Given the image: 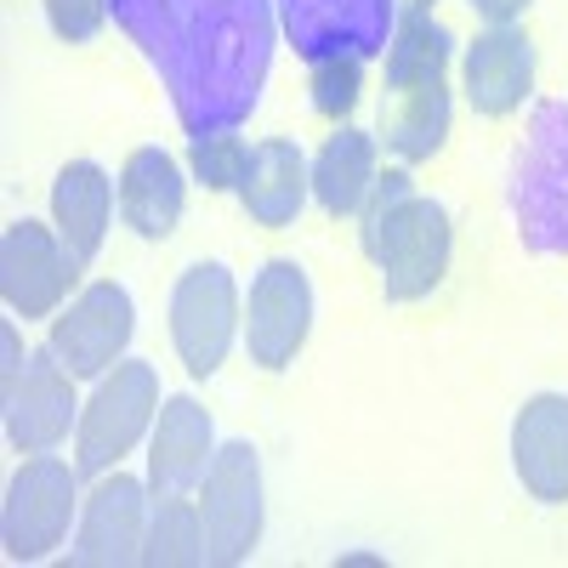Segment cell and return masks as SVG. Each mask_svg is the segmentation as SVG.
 Returning <instances> with one entry per match:
<instances>
[{
	"mask_svg": "<svg viewBox=\"0 0 568 568\" xmlns=\"http://www.w3.org/2000/svg\"><path fill=\"white\" fill-rule=\"evenodd\" d=\"M187 136L245 125L273 69V0H109Z\"/></svg>",
	"mask_w": 568,
	"mask_h": 568,
	"instance_id": "6da1fadb",
	"label": "cell"
},
{
	"mask_svg": "<svg viewBox=\"0 0 568 568\" xmlns=\"http://www.w3.org/2000/svg\"><path fill=\"white\" fill-rule=\"evenodd\" d=\"M364 256L382 267L387 302H420L449 273V211L438 200H420L409 171L375 176L369 200L358 205Z\"/></svg>",
	"mask_w": 568,
	"mask_h": 568,
	"instance_id": "7a4b0ae2",
	"label": "cell"
},
{
	"mask_svg": "<svg viewBox=\"0 0 568 568\" xmlns=\"http://www.w3.org/2000/svg\"><path fill=\"white\" fill-rule=\"evenodd\" d=\"M511 222L535 256H568V103H540L511 160Z\"/></svg>",
	"mask_w": 568,
	"mask_h": 568,
	"instance_id": "3957f363",
	"label": "cell"
},
{
	"mask_svg": "<svg viewBox=\"0 0 568 568\" xmlns=\"http://www.w3.org/2000/svg\"><path fill=\"white\" fill-rule=\"evenodd\" d=\"M160 420V375L154 364H114L98 393H91V404L80 409V426H74V471H85V478H103V471L131 455V444L149 433V426Z\"/></svg>",
	"mask_w": 568,
	"mask_h": 568,
	"instance_id": "277c9868",
	"label": "cell"
},
{
	"mask_svg": "<svg viewBox=\"0 0 568 568\" xmlns=\"http://www.w3.org/2000/svg\"><path fill=\"white\" fill-rule=\"evenodd\" d=\"M200 517H205V562L216 568H233L245 562L262 540V460L256 449L240 438V444H222L205 484H200Z\"/></svg>",
	"mask_w": 568,
	"mask_h": 568,
	"instance_id": "5b68a950",
	"label": "cell"
},
{
	"mask_svg": "<svg viewBox=\"0 0 568 568\" xmlns=\"http://www.w3.org/2000/svg\"><path fill=\"white\" fill-rule=\"evenodd\" d=\"M233 336H240V284L222 262H194L176 278L171 296V342L187 364V375H216Z\"/></svg>",
	"mask_w": 568,
	"mask_h": 568,
	"instance_id": "8992f818",
	"label": "cell"
},
{
	"mask_svg": "<svg viewBox=\"0 0 568 568\" xmlns=\"http://www.w3.org/2000/svg\"><path fill=\"white\" fill-rule=\"evenodd\" d=\"M278 23L307 63L387 52L398 0H273Z\"/></svg>",
	"mask_w": 568,
	"mask_h": 568,
	"instance_id": "52a82bcc",
	"label": "cell"
},
{
	"mask_svg": "<svg viewBox=\"0 0 568 568\" xmlns=\"http://www.w3.org/2000/svg\"><path fill=\"white\" fill-rule=\"evenodd\" d=\"M74 517V471L45 449L18 466L7 484V506H0V540H7L12 562H40L52 546H63Z\"/></svg>",
	"mask_w": 568,
	"mask_h": 568,
	"instance_id": "ba28073f",
	"label": "cell"
},
{
	"mask_svg": "<svg viewBox=\"0 0 568 568\" xmlns=\"http://www.w3.org/2000/svg\"><path fill=\"white\" fill-rule=\"evenodd\" d=\"M131 329H136V313H131L125 284L103 278V284H85L69 302V313L52 318V342L45 347L63 358L74 382H103L120 364V353L131 347Z\"/></svg>",
	"mask_w": 568,
	"mask_h": 568,
	"instance_id": "9c48e42d",
	"label": "cell"
},
{
	"mask_svg": "<svg viewBox=\"0 0 568 568\" xmlns=\"http://www.w3.org/2000/svg\"><path fill=\"white\" fill-rule=\"evenodd\" d=\"M7 438L23 455H45L69 438V426H80V404H74V375L63 369V358L45 347L29 353L23 369L7 387Z\"/></svg>",
	"mask_w": 568,
	"mask_h": 568,
	"instance_id": "30bf717a",
	"label": "cell"
},
{
	"mask_svg": "<svg viewBox=\"0 0 568 568\" xmlns=\"http://www.w3.org/2000/svg\"><path fill=\"white\" fill-rule=\"evenodd\" d=\"M80 262L63 245V233L40 227V222H12L0 240V291L18 318H45L74 284Z\"/></svg>",
	"mask_w": 568,
	"mask_h": 568,
	"instance_id": "8fae6325",
	"label": "cell"
},
{
	"mask_svg": "<svg viewBox=\"0 0 568 568\" xmlns=\"http://www.w3.org/2000/svg\"><path fill=\"white\" fill-rule=\"evenodd\" d=\"M307 329H313V284H307V273L296 262L278 256L251 284V318H245L251 364H262V369L296 364Z\"/></svg>",
	"mask_w": 568,
	"mask_h": 568,
	"instance_id": "7c38bea8",
	"label": "cell"
},
{
	"mask_svg": "<svg viewBox=\"0 0 568 568\" xmlns=\"http://www.w3.org/2000/svg\"><path fill=\"white\" fill-rule=\"evenodd\" d=\"M149 489L125 471H103V484L91 489L85 511H80V535H74V551L69 562L80 568H125V562H142V540H149Z\"/></svg>",
	"mask_w": 568,
	"mask_h": 568,
	"instance_id": "4fadbf2b",
	"label": "cell"
},
{
	"mask_svg": "<svg viewBox=\"0 0 568 568\" xmlns=\"http://www.w3.org/2000/svg\"><path fill=\"white\" fill-rule=\"evenodd\" d=\"M535 91V40L517 23H489L466 45V98L478 114L500 120Z\"/></svg>",
	"mask_w": 568,
	"mask_h": 568,
	"instance_id": "5bb4252c",
	"label": "cell"
},
{
	"mask_svg": "<svg viewBox=\"0 0 568 568\" xmlns=\"http://www.w3.org/2000/svg\"><path fill=\"white\" fill-rule=\"evenodd\" d=\"M216 460L211 415L194 398H165L154 438H149V489L154 495H194Z\"/></svg>",
	"mask_w": 568,
	"mask_h": 568,
	"instance_id": "9a60e30c",
	"label": "cell"
},
{
	"mask_svg": "<svg viewBox=\"0 0 568 568\" xmlns=\"http://www.w3.org/2000/svg\"><path fill=\"white\" fill-rule=\"evenodd\" d=\"M511 466L524 489L546 506L568 500V398L540 393L511 420Z\"/></svg>",
	"mask_w": 568,
	"mask_h": 568,
	"instance_id": "2e32d148",
	"label": "cell"
},
{
	"mask_svg": "<svg viewBox=\"0 0 568 568\" xmlns=\"http://www.w3.org/2000/svg\"><path fill=\"white\" fill-rule=\"evenodd\" d=\"M233 194L245 200L251 222L262 227H291L313 194V165L302 160L296 142H284V136H267L256 142V149L245 154V171H240V187Z\"/></svg>",
	"mask_w": 568,
	"mask_h": 568,
	"instance_id": "e0dca14e",
	"label": "cell"
},
{
	"mask_svg": "<svg viewBox=\"0 0 568 568\" xmlns=\"http://www.w3.org/2000/svg\"><path fill=\"white\" fill-rule=\"evenodd\" d=\"M182 205H187L182 165L165 149H136L120 171V216L142 233V240H165L182 222Z\"/></svg>",
	"mask_w": 568,
	"mask_h": 568,
	"instance_id": "ac0fdd59",
	"label": "cell"
},
{
	"mask_svg": "<svg viewBox=\"0 0 568 568\" xmlns=\"http://www.w3.org/2000/svg\"><path fill=\"white\" fill-rule=\"evenodd\" d=\"M109 211H114V182H109L103 165L74 160V165L58 171V182H52V216H58V233H63V245L74 251L80 267L103 251Z\"/></svg>",
	"mask_w": 568,
	"mask_h": 568,
	"instance_id": "d6986e66",
	"label": "cell"
},
{
	"mask_svg": "<svg viewBox=\"0 0 568 568\" xmlns=\"http://www.w3.org/2000/svg\"><path fill=\"white\" fill-rule=\"evenodd\" d=\"M449 136V85L444 80H415V85H393L387 109H382V142L404 160L420 165L444 149Z\"/></svg>",
	"mask_w": 568,
	"mask_h": 568,
	"instance_id": "ffe728a7",
	"label": "cell"
},
{
	"mask_svg": "<svg viewBox=\"0 0 568 568\" xmlns=\"http://www.w3.org/2000/svg\"><path fill=\"white\" fill-rule=\"evenodd\" d=\"M375 187V136L342 125L336 136H324V149L313 160V200L329 216H358V205Z\"/></svg>",
	"mask_w": 568,
	"mask_h": 568,
	"instance_id": "44dd1931",
	"label": "cell"
},
{
	"mask_svg": "<svg viewBox=\"0 0 568 568\" xmlns=\"http://www.w3.org/2000/svg\"><path fill=\"white\" fill-rule=\"evenodd\" d=\"M142 562H154V568H194V562H205V517H200V506L187 495H154Z\"/></svg>",
	"mask_w": 568,
	"mask_h": 568,
	"instance_id": "7402d4cb",
	"label": "cell"
},
{
	"mask_svg": "<svg viewBox=\"0 0 568 568\" xmlns=\"http://www.w3.org/2000/svg\"><path fill=\"white\" fill-rule=\"evenodd\" d=\"M449 45L455 40H449V29L433 12L398 18L393 23V40H387V91L393 85H415V80H444Z\"/></svg>",
	"mask_w": 568,
	"mask_h": 568,
	"instance_id": "603a6c76",
	"label": "cell"
},
{
	"mask_svg": "<svg viewBox=\"0 0 568 568\" xmlns=\"http://www.w3.org/2000/svg\"><path fill=\"white\" fill-rule=\"evenodd\" d=\"M307 91H313V109L324 120H347L358 109V98H364V58H324V63H313Z\"/></svg>",
	"mask_w": 568,
	"mask_h": 568,
	"instance_id": "cb8c5ba5",
	"label": "cell"
},
{
	"mask_svg": "<svg viewBox=\"0 0 568 568\" xmlns=\"http://www.w3.org/2000/svg\"><path fill=\"white\" fill-rule=\"evenodd\" d=\"M245 142L233 131H211V136H194V149H187V165H194V176L205 187H240V171H245Z\"/></svg>",
	"mask_w": 568,
	"mask_h": 568,
	"instance_id": "d4e9b609",
	"label": "cell"
},
{
	"mask_svg": "<svg viewBox=\"0 0 568 568\" xmlns=\"http://www.w3.org/2000/svg\"><path fill=\"white\" fill-rule=\"evenodd\" d=\"M109 12H114L109 0H45V23H52V34L69 40V45L91 40V34L103 29Z\"/></svg>",
	"mask_w": 568,
	"mask_h": 568,
	"instance_id": "484cf974",
	"label": "cell"
},
{
	"mask_svg": "<svg viewBox=\"0 0 568 568\" xmlns=\"http://www.w3.org/2000/svg\"><path fill=\"white\" fill-rule=\"evenodd\" d=\"M466 7L478 12V18H489V23H517V18L529 12V0H466Z\"/></svg>",
	"mask_w": 568,
	"mask_h": 568,
	"instance_id": "4316f807",
	"label": "cell"
},
{
	"mask_svg": "<svg viewBox=\"0 0 568 568\" xmlns=\"http://www.w3.org/2000/svg\"><path fill=\"white\" fill-rule=\"evenodd\" d=\"M415 12H433V0H398V18H415Z\"/></svg>",
	"mask_w": 568,
	"mask_h": 568,
	"instance_id": "83f0119b",
	"label": "cell"
}]
</instances>
